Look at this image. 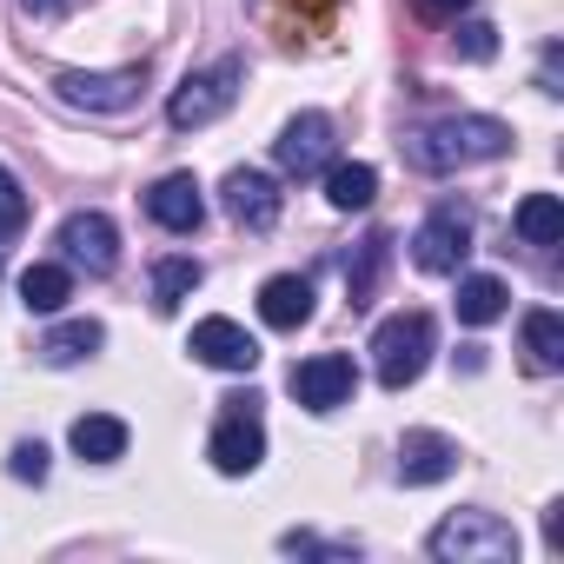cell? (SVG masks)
Returning a JSON list of instances; mask_svg holds the SVG:
<instances>
[{
    "mask_svg": "<svg viewBox=\"0 0 564 564\" xmlns=\"http://www.w3.org/2000/svg\"><path fill=\"white\" fill-rule=\"evenodd\" d=\"M511 153V127L491 120V113H452V120H432L419 133H405V160L419 173H458V166H478V160H505Z\"/></svg>",
    "mask_w": 564,
    "mask_h": 564,
    "instance_id": "1",
    "label": "cell"
},
{
    "mask_svg": "<svg viewBox=\"0 0 564 564\" xmlns=\"http://www.w3.org/2000/svg\"><path fill=\"white\" fill-rule=\"evenodd\" d=\"M425 551H432L438 564H511V557H518V531H511L498 511L465 505V511H452V518L425 538Z\"/></svg>",
    "mask_w": 564,
    "mask_h": 564,
    "instance_id": "2",
    "label": "cell"
},
{
    "mask_svg": "<svg viewBox=\"0 0 564 564\" xmlns=\"http://www.w3.org/2000/svg\"><path fill=\"white\" fill-rule=\"evenodd\" d=\"M432 346H438L432 313H392V319L372 333V372H379V386H386V392L419 386V372L432 366Z\"/></svg>",
    "mask_w": 564,
    "mask_h": 564,
    "instance_id": "3",
    "label": "cell"
},
{
    "mask_svg": "<svg viewBox=\"0 0 564 564\" xmlns=\"http://www.w3.org/2000/svg\"><path fill=\"white\" fill-rule=\"evenodd\" d=\"M239 80H246V61H213V67H199V74H186L180 87H173V100H166V127H180V133H199V127H213L232 100H239Z\"/></svg>",
    "mask_w": 564,
    "mask_h": 564,
    "instance_id": "4",
    "label": "cell"
},
{
    "mask_svg": "<svg viewBox=\"0 0 564 564\" xmlns=\"http://www.w3.org/2000/svg\"><path fill=\"white\" fill-rule=\"evenodd\" d=\"M206 458H213V471H226V478L259 471V458H265V425H259V399H252V392H232V399H226Z\"/></svg>",
    "mask_w": 564,
    "mask_h": 564,
    "instance_id": "5",
    "label": "cell"
},
{
    "mask_svg": "<svg viewBox=\"0 0 564 564\" xmlns=\"http://www.w3.org/2000/svg\"><path fill=\"white\" fill-rule=\"evenodd\" d=\"M465 252H471V206L465 199H438L425 219H419V232H412V259H419V272H458L465 265Z\"/></svg>",
    "mask_w": 564,
    "mask_h": 564,
    "instance_id": "6",
    "label": "cell"
},
{
    "mask_svg": "<svg viewBox=\"0 0 564 564\" xmlns=\"http://www.w3.org/2000/svg\"><path fill=\"white\" fill-rule=\"evenodd\" d=\"M333 153H339V127H333L326 113H293L286 133L272 140V160H279V173H286V180H313V173H326Z\"/></svg>",
    "mask_w": 564,
    "mask_h": 564,
    "instance_id": "7",
    "label": "cell"
},
{
    "mask_svg": "<svg viewBox=\"0 0 564 564\" xmlns=\"http://www.w3.org/2000/svg\"><path fill=\"white\" fill-rule=\"evenodd\" d=\"M293 399L306 405V412H339V405H352V392H359V366L346 359V352H319V359H300L293 366Z\"/></svg>",
    "mask_w": 564,
    "mask_h": 564,
    "instance_id": "8",
    "label": "cell"
},
{
    "mask_svg": "<svg viewBox=\"0 0 564 564\" xmlns=\"http://www.w3.org/2000/svg\"><path fill=\"white\" fill-rule=\"evenodd\" d=\"M54 94L80 113H127L140 100V67H113V74H80L74 67V74L54 80Z\"/></svg>",
    "mask_w": 564,
    "mask_h": 564,
    "instance_id": "9",
    "label": "cell"
},
{
    "mask_svg": "<svg viewBox=\"0 0 564 564\" xmlns=\"http://www.w3.org/2000/svg\"><path fill=\"white\" fill-rule=\"evenodd\" d=\"M61 252H67V265L107 279V272L120 265V232H113L107 213H67V219H61Z\"/></svg>",
    "mask_w": 564,
    "mask_h": 564,
    "instance_id": "10",
    "label": "cell"
},
{
    "mask_svg": "<svg viewBox=\"0 0 564 564\" xmlns=\"http://www.w3.org/2000/svg\"><path fill=\"white\" fill-rule=\"evenodd\" d=\"M219 193H226V213H232L246 232H272V226H279V206H286V199H279V180L259 173V166H232Z\"/></svg>",
    "mask_w": 564,
    "mask_h": 564,
    "instance_id": "11",
    "label": "cell"
},
{
    "mask_svg": "<svg viewBox=\"0 0 564 564\" xmlns=\"http://www.w3.org/2000/svg\"><path fill=\"white\" fill-rule=\"evenodd\" d=\"M186 352H193L199 366H213V372H252V366H259V339H252L246 326H232V319H199Z\"/></svg>",
    "mask_w": 564,
    "mask_h": 564,
    "instance_id": "12",
    "label": "cell"
},
{
    "mask_svg": "<svg viewBox=\"0 0 564 564\" xmlns=\"http://www.w3.org/2000/svg\"><path fill=\"white\" fill-rule=\"evenodd\" d=\"M259 319H265L272 333H300V326L313 319V279H300V272H272L265 286H259Z\"/></svg>",
    "mask_w": 564,
    "mask_h": 564,
    "instance_id": "13",
    "label": "cell"
},
{
    "mask_svg": "<svg viewBox=\"0 0 564 564\" xmlns=\"http://www.w3.org/2000/svg\"><path fill=\"white\" fill-rule=\"evenodd\" d=\"M147 213H153V226H166V232H199V219H206L199 180H193V173H166V180L147 193Z\"/></svg>",
    "mask_w": 564,
    "mask_h": 564,
    "instance_id": "14",
    "label": "cell"
},
{
    "mask_svg": "<svg viewBox=\"0 0 564 564\" xmlns=\"http://www.w3.org/2000/svg\"><path fill=\"white\" fill-rule=\"evenodd\" d=\"M452 471H458V445L445 432H405V445H399V478L405 485H438Z\"/></svg>",
    "mask_w": 564,
    "mask_h": 564,
    "instance_id": "15",
    "label": "cell"
},
{
    "mask_svg": "<svg viewBox=\"0 0 564 564\" xmlns=\"http://www.w3.org/2000/svg\"><path fill=\"white\" fill-rule=\"evenodd\" d=\"M127 419H113V412H87V419H74V432H67V445L87 458V465H113V458H127Z\"/></svg>",
    "mask_w": 564,
    "mask_h": 564,
    "instance_id": "16",
    "label": "cell"
},
{
    "mask_svg": "<svg viewBox=\"0 0 564 564\" xmlns=\"http://www.w3.org/2000/svg\"><path fill=\"white\" fill-rule=\"evenodd\" d=\"M199 279H206L199 259H186V252L160 259V265H153V313H180V306L199 293Z\"/></svg>",
    "mask_w": 564,
    "mask_h": 564,
    "instance_id": "17",
    "label": "cell"
},
{
    "mask_svg": "<svg viewBox=\"0 0 564 564\" xmlns=\"http://www.w3.org/2000/svg\"><path fill=\"white\" fill-rule=\"evenodd\" d=\"M107 346V326L100 319H67V326H54L47 339H41V359L47 366H80V359H94Z\"/></svg>",
    "mask_w": 564,
    "mask_h": 564,
    "instance_id": "18",
    "label": "cell"
},
{
    "mask_svg": "<svg viewBox=\"0 0 564 564\" xmlns=\"http://www.w3.org/2000/svg\"><path fill=\"white\" fill-rule=\"evenodd\" d=\"M524 366L531 372H564V319L551 306L524 313Z\"/></svg>",
    "mask_w": 564,
    "mask_h": 564,
    "instance_id": "19",
    "label": "cell"
},
{
    "mask_svg": "<svg viewBox=\"0 0 564 564\" xmlns=\"http://www.w3.org/2000/svg\"><path fill=\"white\" fill-rule=\"evenodd\" d=\"M67 300H74V272H67V265L41 259V265L21 272V306H28V313H61Z\"/></svg>",
    "mask_w": 564,
    "mask_h": 564,
    "instance_id": "20",
    "label": "cell"
},
{
    "mask_svg": "<svg viewBox=\"0 0 564 564\" xmlns=\"http://www.w3.org/2000/svg\"><path fill=\"white\" fill-rule=\"evenodd\" d=\"M326 199H333L339 213H366V206L379 199V173H372L366 160H339V166H326Z\"/></svg>",
    "mask_w": 564,
    "mask_h": 564,
    "instance_id": "21",
    "label": "cell"
},
{
    "mask_svg": "<svg viewBox=\"0 0 564 564\" xmlns=\"http://www.w3.org/2000/svg\"><path fill=\"white\" fill-rule=\"evenodd\" d=\"M505 306H511L505 279H491V272L458 279V319H465V326H491V319H505Z\"/></svg>",
    "mask_w": 564,
    "mask_h": 564,
    "instance_id": "22",
    "label": "cell"
},
{
    "mask_svg": "<svg viewBox=\"0 0 564 564\" xmlns=\"http://www.w3.org/2000/svg\"><path fill=\"white\" fill-rule=\"evenodd\" d=\"M386 259H392V239H386V232H366L359 252H352V265H346V293H352V306H372Z\"/></svg>",
    "mask_w": 564,
    "mask_h": 564,
    "instance_id": "23",
    "label": "cell"
},
{
    "mask_svg": "<svg viewBox=\"0 0 564 564\" xmlns=\"http://www.w3.org/2000/svg\"><path fill=\"white\" fill-rule=\"evenodd\" d=\"M518 239H524V246H557V239H564V206H557L551 193H531V199L518 206Z\"/></svg>",
    "mask_w": 564,
    "mask_h": 564,
    "instance_id": "24",
    "label": "cell"
},
{
    "mask_svg": "<svg viewBox=\"0 0 564 564\" xmlns=\"http://www.w3.org/2000/svg\"><path fill=\"white\" fill-rule=\"evenodd\" d=\"M28 226V193H21V180L0 166V232H21Z\"/></svg>",
    "mask_w": 564,
    "mask_h": 564,
    "instance_id": "25",
    "label": "cell"
},
{
    "mask_svg": "<svg viewBox=\"0 0 564 564\" xmlns=\"http://www.w3.org/2000/svg\"><path fill=\"white\" fill-rule=\"evenodd\" d=\"M458 54H465V61H491V54H498V28H491V21H465V28H458Z\"/></svg>",
    "mask_w": 564,
    "mask_h": 564,
    "instance_id": "26",
    "label": "cell"
},
{
    "mask_svg": "<svg viewBox=\"0 0 564 564\" xmlns=\"http://www.w3.org/2000/svg\"><path fill=\"white\" fill-rule=\"evenodd\" d=\"M8 471H14L21 485H47V445H41V438H34V445H14Z\"/></svg>",
    "mask_w": 564,
    "mask_h": 564,
    "instance_id": "27",
    "label": "cell"
},
{
    "mask_svg": "<svg viewBox=\"0 0 564 564\" xmlns=\"http://www.w3.org/2000/svg\"><path fill=\"white\" fill-rule=\"evenodd\" d=\"M412 8H419V14H432V21H458L471 0H412Z\"/></svg>",
    "mask_w": 564,
    "mask_h": 564,
    "instance_id": "28",
    "label": "cell"
},
{
    "mask_svg": "<svg viewBox=\"0 0 564 564\" xmlns=\"http://www.w3.org/2000/svg\"><path fill=\"white\" fill-rule=\"evenodd\" d=\"M544 544H551V551H564V505H551V511H544Z\"/></svg>",
    "mask_w": 564,
    "mask_h": 564,
    "instance_id": "29",
    "label": "cell"
},
{
    "mask_svg": "<svg viewBox=\"0 0 564 564\" xmlns=\"http://www.w3.org/2000/svg\"><path fill=\"white\" fill-rule=\"evenodd\" d=\"M21 8H28V14H61L67 0H21Z\"/></svg>",
    "mask_w": 564,
    "mask_h": 564,
    "instance_id": "30",
    "label": "cell"
},
{
    "mask_svg": "<svg viewBox=\"0 0 564 564\" xmlns=\"http://www.w3.org/2000/svg\"><path fill=\"white\" fill-rule=\"evenodd\" d=\"M300 8H306V14H326V8H333V0H300Z\"/></svg>",
    "mask_w": 564,
    "mask_h": 564,
    "instance_id": "31",
    "label": "cell"
}]
</instances>
